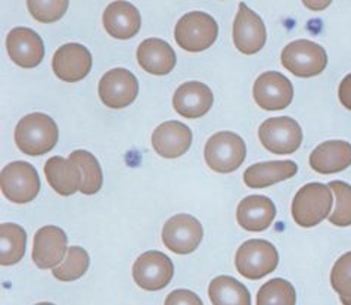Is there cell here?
Returning <instances> with one entry per match:
<instances>
[{
    "label": "cell",
    "mask_w": 351,
    "mask_h": 305,
    "mask_svg": "<svg viewBox=\"0 0 351 305\" xmlns=\"http://www.w3.org/2000/svg\"><path fill=\"white\" fill-rule=\"evenodd\" d=\"M276 217V206L267 196L252 195L243 198L237 210V220L247 232H265Z\"/></svg>",
    "instance_id": "d6986e66"
},
{
    "label": "cell",
    "mask_w": 351,
    "mask_h": 305,
    "mask_svg": "<svg viewBox=\"0 0 351 305\" xmlns=\"http://www.w3.org/2000/svg\"><path fill=\"white\" fill-rule=\"evenodd\" d=\"M0 186L6 199L14 204H27L40 192V177L32 164L16 161L8 164L0 174Z\"/></svg>",
    "instance_id": "8992f818"
},
{
    "label": "cell",
    "mask_w": 351,
    "mask_h": 305,
    "mask_svg": "<svg viewBox=\"0 0 351 305\" xmlns=\"http://www.w3.org/2000/svg\"><path fill=\"white\" fill-rule=\"evenodd\" d=\"M338 96L341 103L351 111V74L346 75L344 80L341 82L338 88Z\"/></svg>",
    "instance_id": "836d02e7"
},
{
    "label": "cell",
    "mask_w": 351,
    "mask_h": 305,
    "mask_svg": "<svg viewBox=\"0 0 351 305\" xmlns=\"http://www.w3.org/2000/svg\"><path fill=\"white\" fill-rule=\"evenodd\" d=\"M6 51L18 66L36 68L43 61L45 45L34 29L16 27L6 37Z\"/></svg>",
    "instance_id": "2e32d148"
},
{
    "label": "cell",
    "mask_w": 351,
    "mask_h": 305,
    "mask_svg": "<svg viewBox=\"0 0 351 305\" xmlns=\"http://www.w3.org/2000/svg\"><path fill=\"white\" fill-rule=\"evenodd\" d=\"M68 238L58 225H45L38 229L33 241V261L38 269H56L64 257H66Z\"/></svg>",
    "instance_id": "9a60e30c"
},
{
    "label": "cell",
    "mask_w": 351,
    "mask_h": 305,
    "mask_svg": "<svg viewBox=\"0 0 351 305\" xmlns=\"http://www.w3.org/2000/svg\"><path fill=\"white\" fill-rule=\"evenodd\" d=\"M52 68L55 75L62 82H80L92 70V53L80 43H66L55 52Z\"/></svg>",
    "instance_id": "5bb4252c"
},
{
    "label": "cell",
    "mask_w": 351,
    "mask_h": 305,
    "mask_svg": "<svg viewBox=\"0 0 351 305\" xmlns=\"http://www.w3.org/2000/svg\"><path fill=\"white\" fill-rule=\"evenodd\" d=\"M219 25L206 12H188L183 15L174 28V38L186 52H202L217 40Z\"/></svg>",
    "instance_id": "277c9868"
},
{
    "label": "cell",
    "mask_w": 351,
    "mask_h": 305,
    "mask_svg": "<svg viewBox=\"0 0 351 305\" xmlns=\"http://www.w3.org/2000/svg\"><path fill=\"white\" fill-rule=\"evenodd\" d=\"M247 146L242 137L233 132H219L206 143L204 158L213 171L229 174L237 171L245 161Z\"/></svg>",
    "instance_id": "3957f363"
},
{
    "label": "cell",
    "mask_w": 351,
    "mask_h": 305,
    "mask_svg": "<svg viewBox=\"0 0 351 305\" xmlns=\"http://www.w3.org/2000/svg\"><path fill=\"white\" fill-rule=\"evenodd\" d=\"M295 289L284 279L269 280L257 293V305H295Z\"/></svg>",
    "instance_id": "83f0119b"
},
{
    "label": "cell",
    "mask_w": 351,
    "mask_h": 305,
    "mask_svg": "<svg viewBox=\"0 0 351 305\" xmlns=\"http://www.w3.org/2000/svg\"><path fill=\"white\" fill-rule=\"evenodd\" d=\"M332 202V192L328 184L308 183L297 192L292 201V217L301 228H315L328 217Z\"/></svg>",
    "instance_id": "7a4b0ae2"
},
{
    "label": "cell",
    "mask_w": 351,
    "mask_h": 305,
    "mask_svg": "<svg viewBox=\"0 0 351 305\" xmlns=\"http://www.w3.org/2000/svg\"><path fill=\"white\" fill-rule=\"evenodd\" d=\"M235 264L241 276L250 280H258L276 270L279 254L275 245L265 239H251L239 247Z\"/></svg>",
    "instance_id": "5b68a950"
},
{
    "label": "cell",
    "mask_w": 351,
    "mask_h": 305,
    "mask_svg": "<svg viewBox=\"0 0 351 305\" xmlns=\"http://www.w3.org/2000/svg\"><path fill=\"white\" fill-rule=\"evenodd\" d=\"M341 302L344 305H351V298H341Z\"/></svg>",
    "instance_id": "d590c367"
},
{
    "label": "cell",
    "mask_w": 351,
    "mask_h": 305,
    "mask_svg": "<svg viewBox=\"0 0 351 305\" xmlns=\"http://www.w3.org/2000/svg\"><path fill=\"white\" fill-rule=\"evenodd\" d=\"M214 103L211 88L201 82H188L178 87L173 96V106L184 118H199L206 115Z\"/></svg>",
    "instance_id": "ac0fdd59"
},
{
    "label": "cell",
    "mask_w": 351,
    "mask_h": 305,
    "mask_svg": "<svg viewBox=\"0 0 351 305\" xmlns=\"http://www.w3.org/2000/svg\"><path fill=\"white\" fill-rule=\"evenodd\" d=\"M258 137L269 152L289 155L298 151L303 143V130L294 118L276 117L269 118L260 125Z\"/></svg>",
    "instance_id": "ba28073f"
},
{
    "label": "cell",
    "mask_w": 351,
    "mask_h": 305,
    "mask_svg": "<svg viewBox=\"0 0 351 305\" xmlns=\"http://www.w3.org/2000/svg\"><path fill=\"white\" fill-rule=\"evenodd\" d=\"M192 145V132L180 121H165L152 133V146L162 158L174 160L184 155Z\"/></svg>",
    "instance_id": "e0dca14e"
},
{
    "label": "cell",
    "mask_w": 351,
    "mask_h": 305,
    "mask_svg": "<svg viewBox=\"0 0 351 305\" xmlns=\"http://www.w3.org/2000/svg\"><path fill=\"white\" fill-rule=\"evenodd\" d=\"M45 174L52 189L62 196H71L83 186V171L70 158L52 156L45 164Z\"/></svg>",
    "instance_id": "44dd1931"
},
{
    "label": "cell",
    "mask_w": 351,
    "mask_h": 305,
    "mask_svg": "<svg viewBox=\"0 0 351 305\" xmlns=\"http://www.w3.org/2000/svg\"><path fill=\"white\" fill-rule=\"evenodd\" d=\"M266 27L261 18L245 3H239V11L233 23V43L243 55H254L266 45Z\"/></svg>",
    "instance_id": "4fadbf2b"
},
{
    "label": "cell",
    "mask_w": 351,
    "mask_h": 305,
    "mask_svg": "<svg viewBox=\"0 0 351 305\" xmlns=\"http://www.w3.org/2000/svg\"><path fill=\"white\" fill-rule=\"evenodd\" d=\"M164 305H204L201 298L195 292L188 289H176L170 292V295L165 298Z\"/></svg>",
    "instance_id": "d6a6232c"
},
{
    "label": "cell",
    "mask_w": 351,
    "mask_h": 305,
    "mask_svg": "<svg viewBox=\"0 0 351 305\" xmlns=\"http://www.w3.org/2000/svg\"><path fill=\"white\" fill-rule=\"evenodd\" d=\"M132 274L139 288L155 292L164 289L171 282L174 265L165 254L160 251H148L134 261Z\"/></svg>",
    "instance_id": "9c48e42d"
},
{
    "label": "cell",
    "mask_w": 351,
    "mask_h": 305,
    "mask_svg": "<svg viewBox=\"0 0 351 305\" xmlns=\"http://www.w3.org/2000/svg\"><path fill=\"white\" fill-rule=\"evenodd\" d=\"M256 103L266 111H280L294 99V87L288 78L278 71L261 74L252 88Z\"/></svg>",
    "instance_id": "7c38bea8"
},
{
    "label": "cell",
    "mask_w": 351,
    "mask_h": 305,
    "mask_svg": "<svg viewBox=\"0 0 351 305\" xmlns=\"http://www.w3.org/2000/svg\"><path fill=\"white\" fill-rule=\"evenodd\" d=\"M282 65L301 78H310L325 71L328 65L326 51L310 40H295L285 46L280 55Z\"/></svg>",
    "instance_id": "52a82bcc"
},
{
    "label": "cell",
    "mask_w": 351,
    "mask_h": 305,
    "mask_svg": "<svg viewBox=\"0 0 351 305\" xmlns=\"http://www.w3.org/2000/svg\"><path fill=\"white\" fill-rule=\"evenodd\" d=\"M97 92L105 106L121 110L134 102L139 93L138 78L125 68H114L99 80Z\"/></svg>",
    "instance_id": "30bf717a"
},
{
    "label": "cell",
    "mask_w": 351,
    "mask_h": 305,
    "mask_svg": "<svg viewBox=\"0 0 351 305\" xmlns=\"http://www.w3.org/2000/svg\"><path fill=\"white\" fill-rule=\"evenodd\" d=\"M70 160L79 167L83 171V186L80 192L83 195H95L102 188V170L101 165L97 162L96 156L87 151H74L70 155Z\"/></svg>",
    "instance_id": "4316f807"
},
{
    "label": "cell",
    "mask_w": 351,
    "mask_h": 305,
    "mask_svg": "<svg viewBox=\"0 0 351 305\" xmlns=\"http://www.w3.org/2000/svg\"><path fill=\"white\" fill-rule=\"evenodd\" d=\"M66 0H47V2H37V0H30L27 2V8L34 19L40 23H55L61 19L68 9Z\"/></svg>",
    "instance_id": "1f68e13d"
},
{
    "label": "cell",
    "mask_w": 351,
    "mask_h": 305,
    "mask_svg": "<svg viewBox=\"0 0 351 305\" xmlns=\"http://www.w3.org/2000/svg\"><path fill=\"white\" fill-rule=\"evenodd\" d=\"M213 305H251V295L245 284L230 276L213 279L208 286Z\"/></svg>",
    "instance_id": "d4e9b609"
},
{
    "label": "cell",
    "mask_w": 351,
    "mask_h": 305,
    "mask_svg": "<svg viewBox=\"0 0 351 305\" xmlns=\"http://www.w3.org/2000/svg\"><path fill=\"white\" fill-rule=\"evenodd\" d=\"M0 264L3 267L14 265L23 260L27 248V233L21 225L14 223H2L0 225Z\"/></svg>",
    "instance_id": "484cf974"
},
{
    "label": "cell",
    "mask_w": 351,
    "mask_h": 305,
    "mask_svg": "<svg viewBox=\"0 0 351 305\" xmlns=\"http://www.w3.org/2000/svg\"><path fill=\"white\" fill-rule=\"evenodd\" d=\"M102 21L106 33L119 40L134 37L139 33L142 24L138 8L130 2H112L106 6Z\"/></svg>",
    "instance_id": "ffe728a7"
},
{
    "label": "cell",
    "mask_w": 351,
    "mask_h": 305,
    "mask_svg": "<svg viewBox=\"0 0 351 305\" xmlns=\"http://www.w3.org/2000/svg\"><path fill=\"white\" fill-rule=\"evenodd\" d=\"M330 284L339 298H351V251L335 263L330 271Z\"/></svg>",
    "instance_id": "4dcf8cb0"
},
{
    "label": "cell",
    "mask_w": 351,
    "mask_h": 305,
    "mask_svg": "<svg viewBox=\"0 0 351 305\" xmlns=\"http://www.w3.org/2000/svg\"><path fill=\"white\" fill-rule=\"evenodd\" d=\"M36 305H55V304H51V302H40V304H36Z\"/></svg>",
    "instance_id": "8d00e7d4"
},
{
    "label": "cell",
    "mask_w": 351,
    "mask_h": 305,
    "mask_svg": "<svg viewBox=\"0 0 351 305\" xmlns=\"http://www.w3.org/2000/svg\"><path fill=\"white\" fill-rule=\"evenodd\" d=\"M298 171V167L294 161H270L258 162L248 167L243 173V182L252 189L269 188L294 177Z\"/></svg>",
    "instance_id": "cb8c5ba5"
},
{
    "label": "cell",
    "mask_w": 351,
    "mask_h": 305,
    "mask_svg": "<svg viewBox=\"0 0 351 305\" xmlns=\"http://www.w3.org/2000/svg\"><path fill=\"white\" fill-rule=\"evenodd\" d=\"M328 186L334 191L337 199L335 210L329 215V221L338 228H348L351 225V186L341 180L330 182Z\"/></svg>",
    "instance_id": "f546056e"
},
{
    "label": "cell",
    "mask_w": 351,
    "mask_h": 305,
    "mask_svg": "<svg viewBox=\"0 0 351 305\" xmlns=\"http://www.w3.org/2000/svg\"><path fill=\"white\" fill-rule=\"evenodd\" d=\"M58 134V125L51 117L34 112L25 115L16 124L15 143L23 154L38 156L53 149Z\"/></svg>",
    "instance_id": "6da1fadb"
},
{
    "label": "cell",
    "mask_w": 351,
    "mask_h": 305,
    "mask_svg": "<svg viewBox=\"0 0 351 305\" xmlns=\"http://www.w3.org/2000/svg\"><path fill=\"white\" fill-rule=\"evenodd\" d=\"M139 65L146 73L154 75H167L176 66V53L173 47L161 38H146L136 52Z\"/></svg>",
    "instance_id": "603a6c76"
},
{
    "label": "cell",
    "mask_w": 351,
    "mask_h": 305,
    "mask_svg": "<svg viewBox=\"0 0 351 305\" xmlns=\"http://www.w3.org/2000/svg\"><path fill=\"white\" fill-rule=\"evenodd\" d=\"M204 238L202 224L189 214H178L162 228V242L178 255L192 254Z\"/></svg>",
    "instance_id": "8fae6325"
},
{
    "label": "cell",
    "mask_w": 351,
    "mask_h": 305,
    "mask_svg": "<svg viewBox=\"0 0 351 305\" xmlns=\"http://www.w3.org/2000/svg\"><path fill=\"white\" fill-rule=\"evenodd\" d=\"M89 254L82 247L68 248L66 257L60 267L52 270L53 276L61 282H73L80 279L89 269Z\"/></svg>",
    "instance_id": "f1b7e54d"
},
{
    "label": "cell",
    "mask_w": 351,
    "mask_h": 305,
    "mask_svg": "<svg viewBox=\"0 0 351 305\" xmlns=\"http://www.w3.org/2000/svg\"><path fill=\"white\" fill-rule=\"evenodd\" d=\"M351 165V143L328 141L320 143L310 155V167L319 174H335Z\"/></svg>",
    "instance_id": "7402d4cb"
},
{
    "label": "cell",
    "mask_w": 351,
    "mask_h": 305,
    "mask_svg": "<svg viewBox=\"0 0 351 305\" xmlns=\"http://www.w3.org/2000/svg\"><path fill=\"white\" fill-rule=\"evenodd\" d=\"M306 5H307V6H311V8H325V6H328V5H329V2H325V3H317V5H316V3H308V2H307Z\"/></svg>",
    "instance_id": "e575fe53"
}]
</instances>
